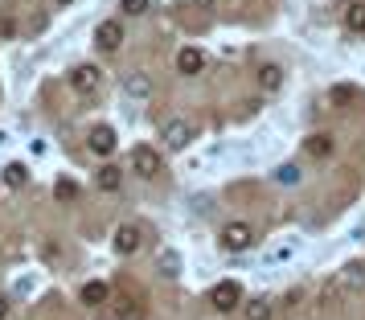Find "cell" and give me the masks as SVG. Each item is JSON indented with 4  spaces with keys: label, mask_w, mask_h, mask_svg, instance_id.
<instances>
[{
    "label": "cell",
    "mask_w": 365,
    "mask_h": 320,
    "mask_svg": "<svg viewBox=\"0 0 365 320\" xmlns=\"http://www.w3.org/2000/svg\"><path fill=\"white\" fill-rule=\"evenodd\" d=\"M217 242H222V251L242 254V251H250V247H255V226H250V222H226Z\"/></svg>",
    "instance_id": "obj_1"
},
{
    "label": "cell",
    "mask_w": 365,
    "mask_h": 320,
    "mask_svg": "<svg viewBox=\"0 0 365 320\" xmlns=\"http://www.w3.org/2000/svg\"><path fill=\"white\" fill-rule=\"evenodd\" d=\"M238 304H242V284H238V279L214 284V291H210V308H214V312H234Z\"/></svg>",
    "instance_id": "obj_2"
},
{
    "label": "cell",
    "mask_w": 365,
    "mask_h": 320,
    "mask_svg": "<svg viewBox=\"0 0 365 320\" xmlns=\"http://www.w3.org/2000/svg\"><path fill=\"white\" fill-rule=\"evenodd\" d=\"M128 165H132L135 177H144V181H152V177H160V152L148 148V144H140V148H132V156H128Z\"/></svg>",
    "instance_id": "obj_3"
},
{
    "label": "cell",
    "mask_w": 365,
    "mask_h": 320,
    "mask_svg": "<svg viewBox=\"0 0 365 320\" xmlns=\"http://www.w3.org/2000/svg\"><path fill=\"white\" fill-rule=\"evenodd\" d=\"M103 83V70L95 66V62H83V66H74L70 70V86L78 91V95H95Z\"/></svg>",
    "instance_id": "obj_4"
},
{
    "label": "cell",
    "mask_w": 365,
    "mask_h": 320,
    "mask_svg": "<svg viewBox=\"0 0 365 320\" xmlns=\"http://www.w3.org/2000/svg\"><path fill=\"white\" fill-rule=\"evenodd\" d=\"M160 140H165L168 152H185L189 148V140H193V128H189L185 119H168L165 128H160Z\"/></svg>",
    "instance_id": "obj_5"
},
{
    "label": "cell",
    "mask_w": 365,
    "mask_h": 320,
    "mask_svg": "<svg viewBox=\"0 0 365 320\" xmlns=\"http://www.w3.org/2000/svg\"><path fill=\"white\" fill-rule=\"evenodd\" d=\"M140 242H144V230H140L135 222H123V226L115 230V251L119 254H135L140 251Z\"/></svg>",
    "instance_id": "obj_6"
},
{
    "label": "cell",
    "mask_w": 365,
    "mask_h": 320,
    "mask_svg": "<svg viewBox=\"0 0 365 320\" xmlns=\"http://www.w3.org/2000/svg\"><path fill=\"white\" fill-rule=\"evenodd\" d=\"M86 144H91V152H95V156H111V152H115V128H107V123L91 128Z\"/></svg>",
    "instance_id": "obj_7"
},
{
    "label": "cell",
    "mask_w": 365,
    "mask_h": 320,
    "mask_svg": "<svg viewBox=\"0 0 365 320\" xmlns=\"http://www.w3.org/2000/svg\"><path fill=\"white\" fill-rule=\"evenodd\" d=\"M119 41H123V25H119V21H103L99 29H95V46H99V50L115 53Z\"/></svg>",
    "instance_id": "obj_8"
},
{
    "label": "cell",
    "mask_w": 365,
    "mask_h": 320,
    "mask_svg": "<svg viewBox=\"0 0 365 320\" xmlns=\"http://www.w3.org/2000/svg\"><path fill=\"white\" fill-rule=\"evenodd\" d=\"M78 300H83L86 308H107V300H111V287L103 284V279H91V284H83Z\"/></svg>",
    "instance_id": "obj_9"
},
{
    "label": "cell",
    "mask_w": 365,
    "mask_h": 320,
    "mask_svg": "<svg viewBox=\"0 0 365 320\" xmlns=\"http://www.w3.org/2000/svg\"><path fill=\"white\" fill-rule=\"evenodd\" d=\"M255 78H259V91H263V95H275V91L283 86V66L279 62H263Z\"/></svg>",
    "instance_id": "obj_10"
},
{
    "label": "cell",
    "mask_w": 365,
    "mask_h": 320,
    "mask_svg": "<svg viewBox=\"0 0 365 320\" xmlns=\"http://www.w3.org/2000/svg\"><path fill=\"white\" fill-rule=\"evenodd\" d=\"M123 95H128V99H148L152 95V74H144V70L128 74V78H123Z\"/></svg>",
    "instance_id": "obj_11"
},
{
    "label": "cell",
    "mask_w": 365,
    "mask_h": 320,
    "mask_svg": "<svg viewBox=\"0 0 365 320\" xmlns=\"http://www.w3.org/2000/svg\"><path fill=\"white\" fill-rule=\"evenodd\" d=\"M332 148H336V140H332L329 132H316L304 140V152L312 156V160H324V156H332Z\"/></svg>",
    "instance_id": "obj_12"
},
{
    "label": "cell",
    "mask_w": 365,
    "mask_h": 320,
    "mask_svg": "<svg viewBox=\"0 0 365 320\" xmlns=\"http://www.w3.org/2000/svg\"><path fill=\"white\" fill-rule=\"evenodd\" d=\"M177 70H181V74H201V70H205V53H201L197 46H185V50L177 53Z\"/></svg>",
    "instance_id": "obj_13"
},
{
    "label": "cell",
    "mask_w": 365,
    "mask_h": 320,
    "mask_svg": "<svg viewBox=\"0 0 365 320\" xmlns=\"http://www.w3.org/2000/svg\"><path fill=\"white\" fill-rule=\"evenodd\" d=\"M95 185H99L103 193H115V189L123 185V172H119L115 165H103V169L95 172Z\"/></svg>",
    "instance_id": "obj_14"
},
{
    "label": "cell",
    "mask_w": 365,
    "mask_h": 320,
    "mask_svg": "<svg viewBox=\"0 0 365 320\" xmlns=\"http://www.w3.org/2000/svg\"><path fill=\"white\" fill-rule=\"evenodd\" d=\"M0 177H4V185H9V189H25V185H29V169H25L21 160L4 165V172H0Z\"/></svg>",
    "instance_id": "obj_15"
},
{
    "label": "cell",
    "mask_w": 365,
    "mask_h": 320,
    "mask_svg": "<svg viewBox=\"0 0 365 320\" xmlns=\"http://www.w3.org/2000/svg\"><path fill=\"white\" fill-rule=\"evenodd\" d=\"M345 291H349V284H345V275L336 271V275H332L329 284H324V291H320V300H324V304H336L341 296H345Z\"/></svg>",
    "instance_id": "obj_16"
},
{
    "label": "cell",
    "mask_w": 365,
    "mask_h": 320,
    "mask_svg": "<svg viewBox=\"0 0 365 320\" xmlns=\"http://www.w3.org/2000/svg\"><path fill=\"white\" fill-rule=\"evenodd\" d=\"M345 29L349 33H365V4H349L345 9Z\"/></svg>",
    "instance_id": "obj_17"
},
{
    "label": "cell",
    "mask_w": 365,
    "mask_h": 320,
    "mask_svg": "<svg viewBox=\"0 0 365 320\" xmlns=\"http://www.w3.org/2000/svg\"><path fill=\"white\" fill-rule=\"evenodd\" d=\"M160 271H165L168 279H177V275H181V254L173 251V247H165V251H160Z\"/></svg>",
    "instance_id": "obj_18"
},
{
    "label": "cell",
    "mask_w": 365,
    "mask_h": 320,
    "mask_svg": "<svg viewBox=\"0 0 365 320\" xmlns=\"http://www.w3.org/2000/svg\"><path fill=\"white\" fill-rule=\"evenodd\" d=\"M341 275H345L349 287H361L365 284V263H349V267H341Z\"/></svg>",
    "instance_id": "obj_19"
},
{
    "label": "cell",
    "mask_w": 365,
    "mask_h": 320,
    "mask_svg": "<svg viewBox=\"0 0 365 320\" xmlns=\"http://www.w3.org/2000/svg\"><path fill=\"white\" fill-rule=\"evenodd\" d=\"M247 320H271V300H250L247 304Z\"/></svg>",
    "instance_id": "obj_20"
},
{
    "label": "cell",
    "mask_w": 365,
    "mask_h": 320,
    "mask_svg": "<svg viewBox=\"0 0 365 320\" xmlns=\"http://www.w3.org/2000/svg\"><path fill=\"white\" fill-rule=\"evenodd\" d=\"M299 177H304V172H299L296 165H283V169H275V181H279V185H299Z\"/></svg>",
    "instance_id": "obj_21"
},
{
    "label": "cell",
    "mask_w": 365,
    "mask_h": 320,
    "mask_svg": "<svg viewBox=\"0 0 365 320\" xmlns=\"http://www.w3.org/2000/svg\"><path fill=\"white\" fill-rule=\"evenodd\" d=\"M53 197H58V202H74V197H78V185H74V181H58V185H53Z\"/></svg>",
    "instance_id": "obj_22"
},
{
    "label": "cell",
    "mask_w": 365,
    "mask_h": 320,
    "mask_svg": "<svg viewBox=\"0 0 365 320\" xmlns=\"http://www.w3.org/2000/svg\"><path fill=\"white\" fill-rule=\"evenodd\" d=\"M148 9H152V0H123V13L128 17H144Z\"/></svg>",
    "instance_id": "obj_23"
},
{
    "label": "cell",
    "mask_w": 365,
    "mask_h": 320,
    "mask_svg": "<svg viewBox=\"0 0 365 320\" xmlns=\"http://www.w3.org/2000/svg\"><path fill=\"white\" fill-rule=\"evenodd\" d=\"M349 95H353L349 86H336V91H332V103H349Z\"/></svg>",
    "instance_id": "obj_24"
},
{
    "label": "cell",
    "mask_w": 365,
    "mask_h": 320,
    "mask_svg": "<svg viewBox=\"0 0 365 320\" xmlns=\"http://www.w3.org/2000/svg\"><path fill=\"white\" fill-rule=\"evenodd\" d=\"M9 316V296H0V320Z\"/></svg>",
    "instance_id": "obj_25"
},
{
    "label": "cell",
    "mask_w": 365,
    "mask_h": 320,
    "mask_svg": "<svg viewBox=\"0 0 365 320\" xmlns=\"http://www.w3.org/2000/svg\"><path fill=\"white\" fill-rule=\"evenodd\" d=\"M53 4H58V9H66V4H74V0H53Z\"/></svg>",
    "instance_id": "obj_26"
}]
</instances>
